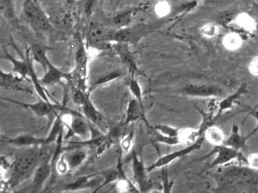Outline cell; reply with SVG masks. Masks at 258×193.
I'll use <instances>...</instances> for the list:
<instances>
[{"mask_svg": "<svg viewBox=\"0 0 258 193\" xmlns=\"http://www.w3.org/2000/svg\"><path fill=\"white\" fill-rule=\"evenodd\" d=\"M40 146L26 148L16 155L12 163L11 174L7 181L10 188H15L23 181L33 177L40 162Z\"/></svg>", "mask_w": 258, "mask_h": 193, "instance_id": "1", "label": "cell"}, {"mask_svg": "<svg viewBox=\"0 0 258 193\" xmlns=\"http://www.w3.org/2000/svg\"><path fill=\"white\" fill-rule=\"evenodd\" d=\"M217 182L221 189L258 188V170L249 166H228L219 173Z\"/></svg>", "mask_w": 258, "mask_h": 193, "instance_id": "2", "label": "cell"}, {"mask_svg": "<svg viewBox=\"0 0 258 193\" xmlns=\"http://www.w3.org/2000/svg\"><path fill=\"white\" fill-rule=\"evenodd\" d=\"M22 15L30 27L38 33H47L53 29L38 0H24Z\"/></svg>", "mask_w": 258, "mask_h": 193, "instance_id": "3", "label": "cell"}, {"mask_svg": "<svg viewBox=\"0 0 258 193\" xmlns=\"http://www.w3.org/2000/svg\"><path fill=\"white\" fill-rule=\"evenodd\" d=\"M117 29L103 24L92 23L87 31V42L95 49L110 48L113 44V36Z\"/></svg>", "mask_w": 258, "mask_h": 193, "instance_id": "4", "label": "cell"}, {"mask_svg": "<svg viewBox=\"0 0 258 193\" xmlns=\"http://www.w3.org/2000/svg\"><path fill=\"white\" fill-rule=\"evenodd\" d=\"M152 30V26L145 24H136L134 26H128L124 28L117 29L113 36V43L121 42L129 45H136L146 35L149 34Z\"/></svg>", "mask_w": 258, "mask_h": 193, "instance_id": "5", "label": "cell"}, {"mask_svg": "<svg viewBox=\"0 0 258 193\" xmlns=\"http://www.w3.org/2000/svg\"><path fill=\"white\" fill-rule=\"evenodd\" d=\"M205 140V137L202 136L197 141L191 143V144L188 145L186 147L183 148V149H180V150L175 151V152H170V153L166 154V155L160 157L152 165L146 167L147 171L152 172L153 170H157V169L167 167L168 164H170L173 161H176L178 158L186 156L188 154L191 153L194 151L198 150V149L202 147Z\"/></svg>", "mask_w": 258, "mask_h": 193, "instance_id": "6", "label": "cell"}, {"mask_svg": "<svg viewBox=\"0 0 258 193\" xmlns=\"http://www.w3.org/2000/svg\"><path fill=\"white\" fill-rule=\"evenodd\" d=\"M211 155H215V157H214V160L211 161L210 165L208 166V169L225 165L228 163H230L233 160L239 159V158H242V154H241V151L237 150V149L225 146L223 144L220 145V146H214V149L210 153L207 155V156ZM207 156H205V158H206Z\"/></svg>", "mask_w": 258, "mask_h": 193, "instance_id": "7", "label": "cell"}, {"mask_svg": "<svg viewBox=\"0 0 258 193\" xmlns=\"http://www.w3.org/2000/svg\"><path fill=\"white\" fill-rule=\"evenodd\" d=\"M180 92L192 98H217L223 94L221 87L213 84H188L181 89Z\"/></svg>", "mask_w": 258, "mask_h": 193, "instance_id": "8", "label": "cell"}, {"mask_svg": "<svg viewBox=\"0 0 258 193\" xmlns=\"http://www.w3.org/2000/svg\"><path fill=\"white\" fill-rule=\"evenodd\" d=\"M64 125L69 126L72 135L78 136L84 140L91 138L90 122L83 115H71L69 122Z\"/></svg>", "mask_w": 258, "mask_h": 193, "instance_id": "9", "label": "cell"}, {"mask_svg": "<svg viewBox=\"0 0 258 193\" xmlns=\"http://www.w3.org/2000/svg\"><path fill=\"white\" fill-rule=\"evenodd\" d=\"M6 101H10V102L15 103V104H19L22 107H25L28 110H31L36 116L38 117L43 118L46 116H49L52 113H58L56 111H58V104H50V103L46 102L43 100L40 99V101L36 103H24L21 101H14V100L5 99Z\"/></svg>", "mask_w": 258, "mask_h": 193, "instance_id": "10", "label": "cell"}, {"mask_svg": "<svg viewBox=\"0 0 258 193\" xmlns=\"http://www.w3.org/2000/svg\"><path fill=\"white\" fill-rule=\"evenodd\" d=\"M247 85L246 83H243L240 85V87L235 90L234 93H231L229 96H225L223 98L220 102L217 104L216 107L215 113H214V117H215L216 121L220 118V116L228 110H232L235 107V104L237 101L243 96L247 93Z\"/></svg>", "mask_w": 258, "mask_h": 193, "instance_id": "11", "label": "cell"}, {"mask_svg": "<svg viewBox=\"0 0 258 193\" xmlns=\"http://www.w3.org/2000/svg\"><path fill=\"white\" fill-rule=\"evenodd\" d=\"M52 169L49 161H40L36 169L31 182V191H40L46 181L52 176Z\"/></svg>", "mask_w": 258, "mask_h": 193, "instance_id": "12", "label": "cell"}, {"mask_svg": "<svg viewBox=\"0 0 258 193\" xmlns=\"http://www.w3.org/2000/svg\"><path fill=\"white\" fill-rule=\"evenodd\" d=\"M113 48L121 60L122 63L131 71L132 75H134L136 72H140L134 54L130 49L129 44L115 42L113 43Z\"/></svg>", "mask_w": 258, "mask_h": 193, "instance_id": "13", "label": "cell"}, {"mask_svg": "<svg viewBox=\"0 0 258 193\" xmlns=\"http://www.w3.org/2000/svg\"><path fill=\"white\" fill-rule=\"evenodd\" d=\"M44 75L40 78V82L43 86H53L61 82L64 78H69V74L64 73L61 69L57 68L50 60H48L47 68L44 71Z\"/></svg>", "mask_w": 258, "mask_h": 193, "instance_id": "14", "label": "cell"}, {"mask_svg": "<svg viewBox=\"0 0 258 193\" xmlns=\"http://www.w3.org/2000/svg\"><path fill=\"white\" fill-rule=\"evenodd\" d=\"M3 142L18 146L21 148L32 147V146H41L45 141V138H40L31 134H22L15 137H4Z\"/></svg>", "mask_w": 258, "mask_h": 193, "instance_id": "15", "label": "cell"}, {"mask_svg": "<svg viewBox=\"0 0 258 193\" xmlns=\"http://www.w3.org/2000/svg\"><path fill=\"white\" fill-rule=\"evenodd\" d=\"M132 168L134 181L138 184L141 191L146 185V173L147 169L145 167L144 163L141 158L139 157L136 151L132 150Z\"/></svg>", "mask_w": 258, "mask_h": 193, "instance_id": "16", "label": "cell"}, {"mask_svg": "<svg viewBox=\"0 0 258 193\" xmlns=\"http://www.w3.org/2000/svg\"><path fill=\"white\" fill-rule=\"evenodd\" d=\"M4 54L3 58L9 60L13 65V72L18 75L23 77L25 79H28L30 77V63L29 57L27 55V60H18L16 57H13L7 48H4Z\"/></svg>", "mask_w": 258, "mask_h": 193, "instance_id": "17", "label": "cell"}, {"mask_svg": "<svg viewBox=\"0 0 258 193\" xmlns=\"http://www.w3.org/2000/svg\"><path fill=\"white\" fill-rule=\"evenodd\" d=\"M82 109L84 111V116L90 123L98 128L102 126L104 128H106V122H105L103 115L99 113V110L93 105L90 98H87L85 104L82 106Z\"/></svg>", "mask_w": 258, "mask_h": 193, "instance_id": "18", "label": "cell"}, {"mask_svg": "<svg viewBox=\"0 0 258 193\" xmlns=\"http://www.w3.org/2000/svg\"><path fill=\"white\" fill-rule=\"evenodd\" d=\"M140 10V8L135 7L119 12L111 18V27L116 29L128 27L131 24L134 15Z\"/></svg>", "mask_w": 258, "mask_h": 193, "instance_id": "19", "label": "cell"}, {"mask_svg": "<svg viewBox=\"0 0 258 193\" xmlns=\"http://www.w3.org/2000/svg\"><path fill=\"white\" fill-rule=\"evenodd\" d=\"M141 118L145 119L144 108L142 107L140 103L136 98H132L128 104L127 109H126V119L123 122V125L126 126V125L136 122Z\"/></svg>", "mask_w": 258, "mask_h": 193, "instance_id": "20", "label": "cell"}, {"mask_svg": "<svg viewBox=\"0 0 258 193\" xmlns=\"http://www.w3.org/2000/svg\"><path fill=\"white\" fill-rule=\"evenodd\" d=\"M248 140L247 137H244L240 134L239 127L233 125L231 130L230 135L225 140L223 145L233 148L238 151L246 149V142Z\"/></svg>", "mask_w": 258, "mask_h": 193, "instance_id": "21", "label": "cell"}, {"mask_svg": "<svg viewBox=\"0 0 258 193\" xmlns=\"http://www.w3.org/2000/svg\"><path fill=\"white\" fill-rule=\"evenodd\" d=\"M64 156L67 160L70 170H75L84 164L88 158V152L84 149L75 147V149L64 152Z\"/></svg>", "mask_w": 258, "mask_h": 193, "instance_id": "22", "label": "cell"}, {"mask_svg": "<svg viewBox=\"0 0 258 193\" xmlns=\"http://www.w3.org/2000/svg\"><path fill=\"white\" fill-rule=\"evenodd\" d=\"M23 78V77L13 72H6L3 70L0 71V84L2 87L27 91L20 86V83Z\"/></svg>", "mask_w": 258, "mask_h": 193, "instance_id": "23", "label": "cell"}, {"mask_svg": "<svg viewBox=\"0 0 258 193\" xmlns=\"http://www.w3.org/2000/svg\"><path fill=\"white\" fill-rule=\"evenodd\" d=\"M48 50H49L48 47L41 44H34L31 45L30 48H28L33 60L40 63L44 71H46L47 68V61L49 60L47 56Z\"/></svg>", "mask_w": 258, "mask_h": 193, "instance_id": "24", "label": "cell"}, {"mask_svg": "<svg viewBox=\"0 0 258 193\" xmlns=\"http://www.w3.org/2000/svg\"><path fill=\"white\" fill-rule=\"evenodd\" d=\"M204 137L208 143L214 146L223 145L226 140L223 131L214 125H211L205 131Z\"/></svg>", "mask_w": 258, "mask_h": 193, "instance_id": "25", "label": "cell"}, {"mask_svg": "<svg viewBox=\"0 0 258 193\" xmlns=\"http://www.w3.org/2000/svg\"><path fill=\"white\" fill-rule=\"evenodd\" d=\"M0 12L10 22L14 23L17 20L14 0H0Z\"/></svg>", "mask_w": 258, "mask_h": 193, "instance_id": "26", "label": "cell"}, {"mask_svg": "<svg viewBox=\"0 0 258 193\" xmlns=\"http://www.w3.org/2000/svg\"><path fill=\"white\" fill-rule=\"evenodd\" d=\"M98 174L99 173H91V174L79 176L73 182L66 184L64 190V191H76V190L86 188L90 181Z\"/></svg>", "mask_w": 258, "mask_h": 193, "instance_id": "27", "label": "cell"}, {"mask_svg": "<svg viewBox=\"0 0 258 193\" xmlns=\"http://www.w3.org/2000/svg\"><path fill=\"white\" fill-rule=\"evenodd\" d=\"M204 136V135H203ZM202 135L199 133V129L192 128H184L179 131V137L181 144L190 145L197 141Z\"/></svg>", "mask_w": 258, "mask_h": 193, "instance_id": "28", "label": "cell"}, {"mask_svg": "<svg viewBox=\"0 0 258 193\" xmlns=\"http://www.w3.org/2000/svg\"><path fill=\"white\" fill-rule=\"evenodd\" d=\"M123 75V72L121 70H114L111 72H106V73L101 75L100 76L96 78L93 84H92L91 87H90V91L91 90L96 88L99 86L103 85V84H107V83L111 82L114 80L117 79Z\"/></svg>", "mask_w": 258, "mask_h": 193, "instance_id": "29", "label": "cell"}, {"mask_svg": "<svg viewBox=\"0 0 258 193\" xmlns=\"http://www.w3.org/2000/svg\"><path fill=\"white\" fill-rule=\"evenodd\" d=\"M223 44L226 49L233 50L238 49L241 47L242 44V40L239 35L237 33H231L226 35L223 39Z\"/></svg>", "mask_w": 258, "mask_h": 193, "instance_id": "30", "label": "cell"}, {"mask_svg": "<svg viewBox=\"0 0 258 193\" xmlns=\"http://www.w3.org/2000/svg\"><path fill=\"white\" fill-rule=\"evenodd\" d=\"M151 133H152V140L156 143H164V144L169 145V146L181 144L180 140L178 137H167V136L160 134L154 128H152V131Z\"/></svg>", "mask_w": 258, "mask_h": 193, "instance_id": "31", "label": "cell"}, {"mask_svg": "<svg viewBox=\"0 0 258 193\" xmlns=\"http://www.w3.org/2000/svg\"><path fill=\"white\" fill-rule=\"evenodd\" d=\"M87 59H88V53L85 45L81 43L77 48L75 53V62L76 66L79 69H84V66H87Z\"/></svg>", "mask_w": 258, "mask_h": 193, "instance_id": "32", "label": "cell"}, {"mask_svg": "<svg viewBox=\"0 0 258 193\" xmlns=\"http://www.w3.org/2000/svg\"><path fill=\"white\" fill-rule=\"evenodd\" d=\"M100 174L102 175L104 179L103 182H102V185H101L100 188L105 186V185H108V184L118 180L119 179V172L117 166L104 170Z\"/></svg>", "mask_w": 258, "mask_h": 193, "instance_id": "33", "label": "cell"}, {"mask_svg": "<svg viewBox=\"0 0 258 193\" xmlns=\"http://www.w3.org/2000/svg\"><path fill=\"white\" fill-rule=\"evenodd\" d=\"M129 88L132 94L134 95V98H136L143 107V91H142L141 86H140L138 80L136 79L134 75H132V78L130 81Z\"/></svg>", "mask_w": 258, "mask_h": 193, "instance_id": "34", "label": "cell"}, {"mask_svg": "<svg viewBox=\"0 0 258 193\" xmlns=\"http://www.w3.org/2000/svg\"><path fill=\"white\" fill-rule=\"evenodd\" d=\"M153 128L160 134L167 137H178L180 131V129L167 125H155Z\"/></svg>", "mask_w": 258, "mask_h": 193, "instance_id": "35", "label": "cell"}, {"mask_svg": "<svg viewBox=\"0 0 258 193\" xmlns=\"http://www.w3.org/2000/svg\"><path fill=\"white\" fill-rule=\"evenodd\" d=\"M134 128L130 131L129 134H126L120 142V149L122 152H124L125 154L129 153L130 151L132 150L133 143H134Z\"/></svg>", "mask_w": 258, "mask_h": 193, "instance_id": "36", "label": "cell"}, {"mask_svg": "<svg viewBox=\"0 0 258 193\" xmlns=\"http://www.w3.org/2000/svg\"><path fill=\"white\" fill-rule=\"evenodd\" d=\"M237 24L241 28L244 29L247 31H253L255 30L256 24H255L254 21L250 17L247 15H241L237 18Z\"/></svg>", "mask_w": 258, "mask_h": 193, "instance_id": "37", "label": "cell"}, {"mask_svg": "<svg viewBox=\"0 0 258 193\" xmlns=\"http://www.w3.org/2000/svg\"><path fill=\"white\" fill-rule=\"evenodd\" d=\"M88 95L78 87H74L72 90V100L76 105L82 107L88 98Z\"/></svg>", "mask_w": 258, "mask_h": 193, "instance_id": "38", "label": "cell"}, {"mask_svg": "<svg viewBox=\"0 0 258 193\" xmlns=\"http://www.w3.org/2000/svg\"><path fill=\"white\" fill-rule=\"evenodd\" d=\"M99 0H81V9L86 16L90 17L93 14L95 8L97 6Z\"/></svg>", "mask_w": 258, "mask_h": 193, "instance_id": "39", "label": "cell"}, {"mask_svg": "<svg viewBox=\"0 0 258 193\" xmlns=\"http://www.w3.org/2000/svg\"><path fill=\"white\" fill-rule=\"evenodd\" d=\"M64 152L60 157L59 159L57 161L56 166H55V170L59 174H66L69 172V170H70V167H69L67 160L64 156Z\"/></svg>", "mask_w": 258, "mask_h": 193, "instance_id": "40", "label": "cell"}, {"mask_svg": "<svg viewBox=\"0 0 258 193\" xmlns=\"http://www.w3.org/2000/svg\"><path fill=\"white\" fill-rule=\"evenodd\" d=\"M217 32H218L217 27L214 24H206L202 29V34L206 37H214L217 36Z\"/></svg>", "mask_w": 258, "mask_h": 193, "instance_id": "41", "label": "cell"}, {"mask_svg": "<svg viewBox=\"0 0 258 193\" xmlns=\"http://www.w3.org/2000/svg\"><path fill=\"white\" fill-rule=\"evenodd\" d=\"M245 160L249 167L258 170V153L250 154Z\"/></svg>", "mask_w": 258, "mask_h": 193, "instance_id": "42", "label": "cell"}, {"mask_svg": "<svg viewBox=\"0 0 258 193\" xmlns=\"http://www.w3.org/2000/svg\"><path fill=\"white\" fill-rule=\"evenodd\" d=\"M248 70L252 75L258 76V57L252 59L248 65Z\"/></svg>", "mask_w": 258, "mask_h": 193, "instance_id": "43", "label": "cell"}, {"mask_svg": "<svg viewBox=\"0 0 258 193\" xmlns=\"http://www.w3.org/2000/svg\"><path fill=\"white\" fill-rule=\"evenodd\" d=\"M249 114H250V116H253V117L255 119H256L258 122V110H256V109H253L252 111L250 112ZM256 131H258V124L257 125H256V128H255L254 129H253V131H252L251 132L248 134V136H247V138H250V137H251V136H253L255 133H256Z\"/></svg>", "mask_w": 258, "mask_h": 193, "instance_id": "44", "label": "cell"}, {"mask_svg": "<svg viewBox=\"0 0 258 193\" xmlns=\"http://www.w3.org/2000/svg\"><path fill=\"white\" fill-rule=\"evenodd\" d=\"M66 2L69 6H74L77 3V0H66Z\"/></svg>", "mask_w": 258, "mask_h": 193, "instance_id": "45", "label": "cell"}, {"mask_svg": "<svg viewBox=\"0 0 258 193\" xmlns=\"http://www.w3.org/2000/svg\"><path fill=\"white\" fill-rule=\"evenodd\" d=\"M256 108H258V103H257V104H256V107H255L254 109H256Z\"/></svg>", "mask_w": 258, "mask_h": 193, "instance_id": "46", "label": "cell"}, {"mask_svg": "<svg viewBox=\"0 0 258 193\" xmlns=\"http://www.w3.org/2000/svg\"><path fill=\"white\" fill-rule=\"evenodd\" d=\"M102 1H103V0H102Z\"/></svg>", "mask_w": 258, "mask_h": 193, "instance_id": "47", "label": "cell"}]
</instances>
